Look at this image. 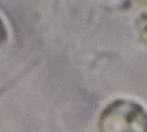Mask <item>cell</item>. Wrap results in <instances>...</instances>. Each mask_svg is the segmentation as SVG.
Masks as SVG:
<instances>
[{
	"label": "cell",
	"instance_id": "6da1fadb",
	"mask_svg": "<svg viewBox=\"0 0 147 132\" xmlns=\"http://www.w3.org/2000/svg\"><path fill=\"white\" fill-rule=\"evenodd\" d=\"M146 113L138 103L116 101L110 104L100 118V131L109 132H143L146 127Z\"/></svg>",
	"mask_w": 147,
	"mask_h": 132
},
{
	"label": "cell",
	"instance_id": "7a4b0ae2",
	"mask_svg": "<svg viewBox=\"0 0 147 132\" xmlns=\"http://www.w3.org/2000/svg\"><path fill=\"white\" fill-rule=\"evenodd\" d=\"M7 40V31L3 21L0 18V46H2Z\"/></svg>",
	"mask_w": 147,
	"mask_h": 132
}]
</instances>
